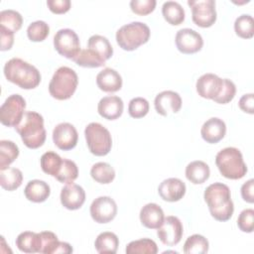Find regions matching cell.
Segmentation results:
<instances>
[{
  "label": "cell",
  "mask_w": 254,
  "mask_h": 254,
  "mask_svg": "<svg viewBox=\"0 0 254 254\" xmlns=\"http://www.w3.org/2000/svg\"><path fill=\"white\" fill-rule=\"evenodd\" d=\"M124 109L123 100L116 95H108L102 97L97 104L99 115L107 120H115L119 118Z\"/></svg>",
  "instance_id": "20"
},
{
  "label": "cell",
  "mask_w": 254,
  "mask_h": 254,
  "mask_svg": "<svg viewBox=\"0 0 254 254\" xmlns=\"http://www.w3.org/2000/svg\"><path fill=\"white\" fill-rule=\"evenodd\" d=\"M17 248L24 253H40L41 236L33 231L21 232L16 238Z\"/></svg>",
  "instance_id": "25"
},
{
  "label": "cell",
  "mask_w": 254,
  "mask_h": 254,
  "mask_svg": "<svg viewBox=\"0 0 254 254\" xmlns=\"http://www.w3.org/2000/svg\"><path fill=\"white\" fill-rule=\"evenodd\" d=\"M223 78L214 73H204L198 77L195 83L196 92L202 98L213 99L221 89Z\"/></svg>",
  "instance_id": "18"
},
{
  "label": "cell",
  "mask_w": 254,
  "mask_h": 254,
  "mask_svg": "<svg viewBox=\"0 0 254 254\" xmlns=\"http://www.w3.org/2000/svg\"><path fill=\"white\" fill-rule=\"evenodd\" d=\"M77 84L76 72L68 66H61L55 71L49 83V92L58 100H65L73 95Z\"/></svg>",
  "instance_id": "6"
},
{
  "label": "cell",
  "mask_w": 254,
  "mask_h": 254,
  "mask_svg": "<svg viewBox=\"0 0 254 254\" xmlns=\"http://www.w3.org/2000/svg\"><path fill=\"white\" fill-rule=\"evenodd\" d=\"M63 164V158L53 152V151H48L44 153L40 159V165L42 168V171L54 178L57 177L59 174L61 167Z\"/></svg>",
  "instance_id": "31"
},
{
  "label": "cell",
  "mask_w": 254,
  "mask_h": 254,
  "mask_svg": "<svg viewBox=\"0 0 254 254\" xmlns=\"http://www.w3.org/2000/svg\"><path fill=\"white\" fill-rule=\"evenodd\" d=\"M203 198L211 216L215 220L227 221L231 218L234 204L228 186L219 182L209 185L204 190Z\"/></svg>",
  "instance_id": "1"
},
{
  "label": "cell",
  "mask_w": 254,
  "mask_h": 254,
  "mask_svg": "<svg viewBox=\"0 0 254 254\" xmlns=\"http://www.w3.org/2000/svg\"><path fill=\"white\" fill-rule=\"evenodd\" d=\"M26 100L18 93L9 95L0 107V122L7 127H16L25 114Z\"/></svg>",
  "instance_id": "8"
},
{
  "label": "cell",
  "mask_w": 254,
  "mask_h": 254,
  "mask_svg": "<svg viewBox=\"0 0 254 254\" xmlns=\"http://www.w3.org/2000/svg\"><path fill=\"white\" fill-rule=\"evenodd\" d=\"M23 182V174L18 168L8 167L7 169L0 170V185L2 189L13 191L17 190Z\"/></svg>",
  "instance_id": "26"
},
{
  "label": "cell",
  "mask_w": 254,
  "mask_h": 254,
  "mask_svg": "<svg viewBox=\"0 0 254 254\" xmlns=\"http://www.w3.org/2000/svg\"><path fill=\"white\" fill-rule=\"evenodd\" d=\"M40 236H41L40 253H44V254L56 253V250L60 243L58 236L52 231H42L40 232Z\"/></svg>",
  "instance_id": "42"
},
{
  "label": "cell",
  "mask_w": 254,
  "mask_h": 254,
  "mask_svg": "<svg viewBox=\"0 0 254 254\" xmlns=\"http://www.w3.org/2000/svg\"><path fill=\"white\" fill-rule=\"evenodd\" d=\"M156 4V0H132L130 1V8L135 14L146 16L155 10Z\"/></svg>",
  "instance_id": "44"
},
{
  "label": "cell",
  "mask_w": 254,
  "mask_h": 254,
  "mask_svg": "<svg viewBox=\"0 0 254 254\" xmlns=\"http://www.w3.org/2000/svg\"><path fill=\"white\" fill-rule=\"evenodd\" d=\"M89 211L95 222L108 223L113 220L117 214V204L110 196H98L91 202Z\"/></svg>",
  "instance_id": "11"
},
{
  "label": "cell",
  "mask_w": 254,
  "mask_h": 254,
  "mask_svg": "<svg viewBox=\"0 0 254 254\" xmlns=\"http://www.w3.org/2000/svg\"><path fill=\"white\" fill-rule=\"evenodd\" d=\"M0 35H1L0 50L1 51L10 50L14 44V33L0 28Z\"/></svg>",
  "instance_id": "48"
},
{
  "label": "cell",
  "mask_w": 254,
  "mask_h": 254,
  "mask_svg": "<svg viewBox=\"0 0 254 254\" xmlns=\"http://www.w3.org/2000/svg\"><path fill=\"white\" fill-rule=\"evenodd\" d=\"M69 0H48L47 6L54 14H64L70 9Z\"/></svg>",
  "instance_id": "45"
},
{
  "label": "cell",
  "mask_w": 254,
  "mask_h": 254,
  "mask_svg": "<svg viewBox=\"0 0 254 254\" xmlns=\"http://www.w3.org/2000/svg\"><path fill=\"white\" fill-rule=\"evenodd\" d=\"M150 28L142 22H131L120 27L116 32V42L124 51H134L150 39Z\"/></svg>",
  "instance_id": "5"
},
{
  "label": "cell",
  "mask_w": 254,
  "mask_h": 254,
  "mask_svg": "<svg viewBox=\"0 0 254 254\" xmlns=\"http://www.w3.org/2000/svg\"><path fill=\"white\" fill-rule=\"evenodd\" d=\"M238 105L240 109L246 113L253 114L254 112V96L253 93H247L241 96Z\"/></svg>",
  "instance_id": "47"
},
{
  "label": "cell",
  "mask_w": 254,
  "mask_h": 254,
  "mask_svg": "<svg viewBox=\"0 0 254 254\" xmlns=\"http://www.w3.org/2000/svg\"><path fill=\"white\" fill-rule=\"evenodd\" d=\"M175 43L177 49L186 55L197 53L203 46L201 35L190 28H184L177 32Z\"/></svg>",
  "instance_id": "13"
},
{
  "label": "cell",
  "mask_w": 254,
  "mask_h": 254,
  "mask_svg": "<svg viewBox=\"0 0 254 254\" xmlns=\"http://www.w3.org/2000/svg\"><path fill=\"white\" fill-rule=\"evenodd\" d=\"M188 5L191 8L192 22L201 28L211 27L216 21L214 0H189Z\"/></svg>",
  "instance_id": "10"
},
{
  "label": "cell",
  "mask_w": 254,
  "mask_h": 254,
  "mask_svg": "<svg viewBox=\"0 0 254 254\" xmlns=\"http://www.w3.org/2000/svg\"><path fill=\"white\" fill-rule=\"evenodd\" d=\"M234 31L242 39H251L254 35V21L251 15L242 14L234 22Z\"/></svg>",
  "instance_id": "37"
},
{
  "label": "cell",
  "mask_w": 254,
  "mask_h": 254,
  "mask_svg": "<svg viewBox=\"0 0 254 254\" xmlns=\"http://www.w3.org/2000/svg\"><path fill=\"white\" fill-rule=\"evenodd\" d=\"M50 34L49 25L42 20L31 23L27 28V36L32 42H43Z\"/></svg>",
  "instance_id": "39"
},
{
  "label": "cell",
  "mask_w": 254,
  "mask_h": 254,
  "mask_svg": "<svg viewBox=\"0 0 254 254\" xmlns=\"http://www.w3.org/2000/svg\"><path fill=\"white\" fill-rule=\"evenodd\" d=\"M96 84L104 92H116L122 87V77L115 69L105 67L97 73Z\"/></svg>",
  "instance_id": "22"
},
{
  "label": "cell",
  "mask_w": 254,
  "mask_h": 254,
  "mask_svg": "<svg viewBox=\"0 0 254 254\" xmlns=\"http://www.w3.org/2000/svg\"><path fill=\"white\" fill-rule=\"evenodd\" d=\"M149 112V102L144 97H134L128 105V113L132 118L138 119L146 116Z\"/></svg>",
  "instance_id": "40"
},
{
  "label": "cell",
  "mask_w": 254,
  "mask_h": 254,
  "mask_svg": "<svg viewBox=\"0 0 254 254\" xmlns=\"http://www.w3.org/2000/svg\"><path fill=\"white\" fill-rule=\"evenodd\" d=\"M86 145L91 154L102 157L107 155L112 147V138L109 130L97 122L89 123L84 129Z\"/></svg>",
  "instance_id": "7"
},
{
  "label": "cell",
  "mask_w": 254,
  "mask_h": 254,
  "mask_svg": "<svg viewBox=\"0 0 254 254\" xmlns=\"http://www.w3.org/2000/svg\"><path fill=\"white\" fill-rule=\"evenodd\" d=\"M6 79L23 89L36 88L41 82V73L33 64L19 58H12L4 65Z\"/></svg>",
  "instance_id": "2"
},
{
  "label": "cell",
  "mask_w": 254,
  "mask_h": 254,
  "mask_svg": "<svg viewBox=\"0 0 254 254\" xmlns=\"http://www.w3.org/2000/svg\"><path fill=\"white\" fill-rule=\"evenodd\" d=\"M209 175V167L203 161H192L186 167V177L193 185L203 184L208 180Z\"/></svg>",
  "instance_id": "24"
},
{
  "label": "cell",
  "mask_w": 254,
  "mask_h": 254,
  "mask_svg": "<svg viewBox=\"0 0 254 254\" xmlns=\"http://www.w3.org/2000/svg\"><path fill=\"white\" fill-rule=\"evenodd\" d=\"M119 246V239L117 235L111 231H104L98 234L94 241V247L98 253H111L117 252Z\"/></svg>",
  "instance_id": "28"
},
{
  "label": "cell",
  "mask_w": 254,
  "mask_h": 254,
  "mask_svg": "<svg viewBox=\"0 0 254 254\" xmlns=\"http://www.w3.org/2000/svg\"><path fill=\"white\" fill-rule=\"evenodd\" d=\"M237 226L242 232L251 233L254 230V210L246 208L242 210L237 218Z\"/></svg>",
  "instance_id": "43"
},
{
  "label": "cell",
  "mask_w": 254,
  "mask_h": 254,
  "mask_svg": "<svg viewBox=\"0 0 254 254\" xmlns=\"http://www.w3.org/2000/svg\"><path fill=\"white\" fill-rule=\"evenodd\" d=\"M236 93V86L234 82L228 78H223L221 89L216 97H214L212 100L219 104H226L230 102Z\"/></svg>",
  "instance_id": "41"
},
{
  "label": "cell",
  "mask_w": 254,
  "mask_h": 254,
  "mask_svg": "<svg viewBox=\"0 0 254 254\" xmlns=\"http://www.w3.org/2000/svg\"><path fill=\"white\" fill-rule=\"evenodd\" d=\"M186 184L178 178L166 179L158 187V193L161 198L169 202L181 200L186 194Z\"/></svg>",
  "instance_id": "16"
},
{
  "label": "cell",
  "mask_w": 254,
  "mask_h": 254,
  "mask_svg": "<svg viewBox=\"0 0 254 254\" xmlns=\"http://www.w3.org/2000/svg\"><path fill=\"white\" fill-rule=\"evenodd\" d=\"M19 156L18 146L10 140L0 141V170L7 169Z\"/></svg>",
  "instance_id": "33"
},
{
  "label": "cell",
  "mask_w": 254,
  "mask_h": 254,
  "mask_svg": "<svg viewBox=\"0 0 254 254\" xmlns=\"http://www.w3.org/2000/svg\"><path fill=\"white\" fill-rule=\"evenodd\" d=\"M164 19L173 26L181 25L185 21V10L183 6L176 1H167L162 6Z\"/></svg>",
  "instance_id": "27"
},
{
  "label": "cell",
  "mask_w": 254,
  "mask_h": 254,
  "mask_svg": "<svg viewBox=\"0 0 254 254\" xmlns=\"http://www.w3.org/2000/svg\"><path fill=\"white\" fill-rule=\"evenodd\" d=\"M24 194L32 202H44L51 194V188L45 181L32 180L26 185Z\"/></svg>",
  "instance_id": "23"
},
{
  "label": "cell",
  "mask_w": 254,
  "mask_h": 254,
  "mask_svg": "<svg viewBox=\"0 0 254 254\" xmlns=\"http://www.w3.org/2000/svg\"><path fill=\"white\" fill-rule=\"evenodd\" d=\"M139 217L141 223L146 228L158 229L165 219V214L159 204L150 202L141 208Z\"/></svg>",
  "instance_id": "21"
},
{
  "label": "cell",
  "mask_w": 254,
  "mask_h": 254,
  "mask_svg": "<svg viewBox=\"0 0 254 254\" xmlns=\"http://www.w3.org/2000/svg\"><path fill=\"white\" fill-rule=\"evenodd\" d=\"M184 227L179 217L169 215L165 217L162 225L157 230L161 242L167 246L177 245L183 236Z\"/></svg>",
  "instance_id": "12"
},
{
  "label": "cell",
  "mask_w": 254,
  "mask_h": 254,
  "mask_svg": "<svg viewBox=\"0 0 254 254\" xmlns=\"http://www.w3.org/2000/svg\"><path fill=\"white\" fill-rule=\"evenodd\" d=\"M77 131L75 127L68 122L60 123L53 130L54 144L63 151L73 149L77 144Z\"/></svg>",
  "instance_id": "14"
},
{
  "label": "cell",
  "mask_w": 254,
  "mask_h": 254,
  "mask_svg": "<svg viewBox=\"0 0 254 254\" xmlns=\"http://www.w3.org/2000/svg\"><path fill=\"white\" fill-rule=\"evenodd\" d=\"M154 106L156 111L162 116L178 113L182 107V97L176 91L164 90L156 95Z\"/></svg>",
  "instance_id": "15"
},
{
  "label": "cell",
  "mask_w": 254,
  "mask_h": 254,
  "mask_svg": "<svg viewBox=\"0 0 254 254\" xmlns=\"http://www.w3.org/2000/svg\"><path fill=\"white\" fill-rule=\"evenodd\" d=\"M90 176L95 182L107 185L115 179V170L108 163L98 162L91 167Z\"/></svg>",
  "instance_id": "30"
},
{
  "label": "cell",
  "mask_w": 254,
  "mask_h": 254,
  "mask_svg": "<svg viewBox=\"0 0 254 254\" xmlns=\"http://www.w3.org/2000/svg\"><path fill=\"white\" fill-rule=\"evenodd\" d=\"M72 251H73V249L69 243L60 241L59 246L56 250V253H71Z\"/></svg>",
  "instance_id": "49"
},
{
  "label": "cell",
  "mask_w": 254,
  "mask_h": 254,
  "mask_svg": "<svg viewBox=\"0 0 254 254\" xmlns=\"http://www.w3.org/2000/svg\"><path fill=\"white\" fill-rule=\"evenodd\" d=\"M125 251L127 254H156L158 252V246L150 238H141L129 242Z\"/></svg>",
  "instance_id": "35"
},
{
  "label": "cell",
  "mask_w": 254,
  "mask_h": 254,
  "mask_svg": "<svg viewBox=\"0 0 254 254\" xmlns=\"http://www.w3.org/2000/svg\"><path fill=\"white\" fill-rule=\"evenodd\" d=\"M77 65L82 67H100L105 64V61L90 49L80 50L78 55L72 60Z\"/></svg>",
  "instance_id": "34"
},
{
  "label": "cell",
  "mask_w": 254,
  "mask_h": 254,
  "mask_svg": "<svg viewBox=\"0 0 254 254\" xmlns=\"http://www.w3.org/2000/svg\"><path fill=\"white\" fill-rule=\"evenodd\" d=\"M209 248L208 240L200 234L189 236L184 244V252L187 254H204Z\"/></svg>",
  "instance_id": "36"
},
{
  "label": "cell",
  "mask_w": 254,
  "mask_h": 254,
  "mask_svg": "<svg viewBox=\"0 0 254 254\" xmlns=\"http://www.w3.org/2000/svg\"><path fill=\"white\" fill-rule=\"evenodd\" d=\"M87 48L98 54L105 62L113 55V48L109 40L101 35H93L88 39Z\"/></svg>",
  "instance_id": "29"
},
{
  "label": "cell",
  "mask_w": 254,
  "mask_h": 254,
  "mask_svg": "<svg viewBox=\"0 0 254 254\" xmlns=\"http://www.w3.org/2000/svg\"><path fill=\"white\" fill-rule=\"evenodd\" d=\"M23 143L30 149L44 145L47 137L43 116L35 111H26L21 122L15 127Z\"/></svg>",
  "instance_id": "3"
},
{
  "label": "cell",
  "mask_w": 254,
  "mask_h": 254,
  "mask_svg": "<svg viewBox=\"0 0 254 254\" xmlns=\"http://www.w3.org/2000/svg\"><path fill=\"white\" fill-rule=\"evenodd\" d=\"M78 177V168L76 164L68 159H63V164L56 179L62 184H72Z\"/></svg>",
  "instance_id": "38"
},
{
  "label": "cell",
  "mask_w": 254,
  "mask_h": 254,
  "mask_svg": "<svg viewBox=\"0 0 254 254\" xmlns=\"http://www.w3.org/2000/svg\"><path fill=\"white\" fill-rule=\"evenodd\" d=\"M215 164L219 173L229 180L242 179L248 171L242 153L235 147L220 150L215 156Z\"/></svg>",
  "instance_id": "4"
},
{
  "label": "cell",
  "mask_w": 254,
  "mask_h": 254,
  "mask_svg": "<svg viewBox=\"0 0 254 254\" xmlns=\"http://www.w3.org/2000/svg\"><path fill=\"white\" fill-rule=\"evenodd\" d=\"M254 180L250 179L245 182L241 187V196L242 198L249 203L254 202Z\"/></svg>",
  "instance_id": "46"
},
{
  "label": "cell",
  "mask_w": 254,
  "mask_h": 254,
  "mask_svg": "<svg viewBox=\"0 0 254 254\" xmlns=\"http://www.w3.org/2000/svg\"><path fill=\"white\" fill-rule=\"evenodd\" d=\"M54 47L61 56L69 60H73L81 50L77 34L68 28L61 29L55 34Z\"/></svg>",
  "instance_id": "9"
},
{
  "label": "cell",
  "mask_w": 254,
  "mask_h": 254,
  "mask_svg": "<svg viewBox=\"0 0 254 254\" xmlns=\"http://www.w3.org/2000/svg\"><path fill=\"white\" fill-rule=\"evenodd\" d=\"M200 134L205 142L216 144L222 140L226 134L225 122L218 117H211L202 124Z\"/></svg>",
  "instance_id": "19"
},
{
  "label": "cell",
  "mask_w": 254,
  "mask_h": 254,
  "mask_svg": "<svg viewBox=\"0 0 254 254\" xmlns=\"http://www.w3.org/2000/svg\"><path fill=\"white\" fill-rule=\"evenodd\" d=\"M22 24L23 17L18 11L7 9L0 12V28L16 33L21 29Z\"/></svg>",
  "instance_id": "32"
},
{
  "label": "cell",
  "mask_w": 254,
  "mask_h": 254,
  "mask_svg": "<svg viewBox=\"0 0 254 254\" xmlns=\"http://www.w3.org/2000/svg\"><path fill=\"white\" fill-rule=\"evenodd\" d=\"M60 198L64 207L69 210H76L85 201V191L79 185L68 184L62 189Z\"/></svg>",
  "instance_id": "17"
}]
</instances>
